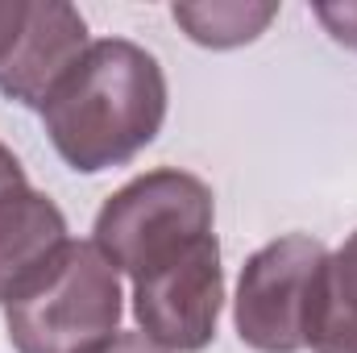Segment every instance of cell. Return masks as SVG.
<instances>
[{
  "mask_svg": "<svg viewBox=\"0 0 357 353\" xmlns=\"http://www.w3.org/2000/svg\"><path fill=\"white\" fill-rule=\"evenodd\" d=\"M307 350L357 353V233H349L345 246L324 262Z\"/></svg>",
  "mask_w": 357,
  "mask_h": 353,
  "instance_id": "ba28073f",
  "label": "cell"
},
{
  "mask_svg": "<svg viewBox=\"0 0 357 353\" xmlns=\"http://www.w3.org/2000/svg\"><path fill=\"white\" fill-rule=\"evenodd\" d=\"M167 121V75L158 59L129 38L91 42L79 67L42 108V125L59 158L100 175L137 158Z\"/></svg>",
  "mask_w": 357,
  "mask_h": 353,
  "instance_id": "6da1fadb",
  "label": "cell"
},
{
  "mask_svg": "<svg viewBox=\"0 0 357 353\" xmlns=\"http://www.w3.org/2000/svg\"><path fill=\"white\" fill-rule=\"evenodd\" d=\"M17 187H29L25 167H21V158L0 142V195H8V191H17Z\"/></svg>",
  "mask_w": 357,
  "mask_h": 353,
  "instance_id": "7c38bea8",
  "label": "cell"
},
{
  "mask_svg": "<svg viewBox=\"0 0 357 353\" xmlns=\"http://www.w3.org/2000/svg\"><path fill=\"white\" fill-rule=\"evenodd\" d=\"M316 21L328 29V38L357 54V0L345 4H316Z\"/></svg>",
  "mask_w": 357,
  "mask_h": 353,
  "instance_id": "30bf717a",
  "label": "cell"
},
{
  "mask_svg": "<svg viewBox=\"0 0 357 353\" xmlns=\"http://www.w3.org/2000/svg\"><path fill=\"white\" fill-rule=\"evenodd\" d=\"M96 353H167L162 345H154L146 333H116L108 345H100Z\"/></svg>",
  "mask_w": 357,
  "mask_h": 353,
  "instance_id": "4fadbf2b",
  "label": "cell"
},
{
  "mask_svg": "<svg viewBox=\"0 0 357 353\" xmlns=\"http://www.w3.org/2000/svg\"><path fill=\"white\" fill-rule=\"evenodd\" d=\"M88 46V21L79 17V8L63 0H33L13 54L0 63V91L42 112L59 84L79 67Z\"/></svg>",
  "mask_w": 357,
  "mask_h": 353,
  "instance_id": "8992f818",
  "label": "cell"
},
{
  "mask_svg": "<svg viewBox=\"0 0 357 353\" xmlns=\"http://www.w3.org/2000/svg\"><path fill=\"white\" fill-rule=\"evenodd\" d=\"M121 312V274L96 241H71L25 295L4 303V329L17 353H96L116 337Z\"/></svg>",
  "mask_w": 357,
  "mask_h": 353,
  "instance_id": "7a4b0ae2",
  "label": "cell"
},
{
  "mask_svg": "<svg viewBox=\"0 0 357 353\" xmlns=\"http://www.w3.org/2000/svg\"><path fill=\"white\" fill-rule=\"evenodd\" d=\"M29 4L33 0H0V63L13 54L25 21H29Z\"/></svg>",
  "mask_w": 357,
  "mask_h": 353,
  "instance_id": "8fae6325",
  "label": "cell"
},
{
  "mask_svg": "<svg viewBox=\"0 0 357 353\" xmlns=\"http://www.w3.org/2000/svg\"><path fill=\"white\" fill-rule=\"evenodd\" d=\"M212 187L187 171L158 167L129 179L104 200V208L96 212L91 241L116 274L142 278L191 250L195 241L212 237Z\"/></svg>",
  "mask_w": 357,
  "mask_h": 353,
  "instance_id": "3957f363",
  "label": "cell"
},
{
  "mask_svg": "<svg viewBox=\"0 0 357 353\" xmlns=\"http://www.w3.org/2000/svg\"><path fill=\"white\" fill-rule=\"evenodd\" d=\"M225 308V266L216 233L195 241L167 266L133 278L137 329L167 353H199L212 345Z\"/></svg>",
  "mask_w": 357,
  "mask_h": 353,
  "instance_id": "5b68a950",
  "label": "cell"
},
{
  "mask_svg": "<svg viewBox=\"0 0 357 353\" xmlns=\"http://www.w3.org/2000/svg\"><path fill=\"white\" fill-rule=\"evenodd\" d=\"M71 246L63 208L33 187L0 195V303L25 295Z\"/></svg>",
  "mask_w": 357,
  "mask_h": 353,
  "instance_id": "52a82bcc",
  "label": "cell"
},
{
  "mask_svg": "<svg viewBox=\"0 0 357 353\" xmlns=\"http://www.w3.org/2000/svg\"><path fill=\"white\" fill-rule=\"evenodd\" d=\"M324 262V241L307 233H287L250 254L233 299V329L241 345H250L254 353L307 350Z\"/></svg>",
  "mask_w": 357,
  "mask_h": 353,
  "instance_id": "277c9868",
  "label": "cell"
},
{
  "mask_svg": "<svg viewBox=\"0 0 357 353\" xmlns=\"http://www.w3.org/2000/svg\"><path fill=\"white\" fill-rule=\"evenodd\" d=\"M175 25L208 50H237L258 42L278 17L274 0H178L171 4Z\"/></svg>",
  "mask_w": 357,
  "mask_h": 353,
  "instance_id": "9c48e42d",
  "label": "cell"
}]
</instances>
